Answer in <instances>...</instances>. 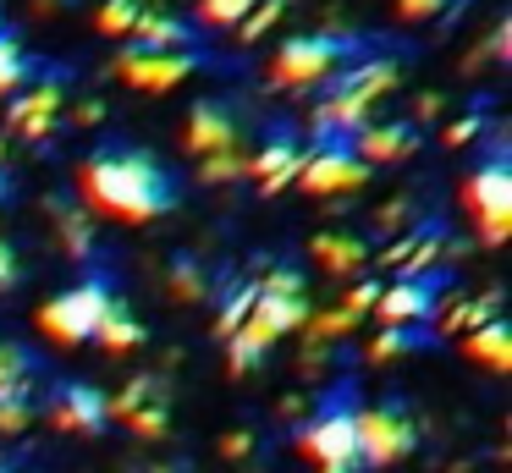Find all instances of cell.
Returning a JSON list of instances; mask_svg holds the SVG:
<instances>
[{"instance_id":"cell-1","label":"cell","mask_w":512,"mask_h":473,"mask_svg":"<svg viewBox=\"0 0 512 473\" xmlns=\"http://www.w3.org/2000/svg\"><path fill=\"white\" fill-rule=\"evenodd\" d=\"M78 187H83V204L100 209L111 220H144L166 215L177 204V187H171L166 165L144 149H111V154H89L78 171Z\"/></svg>"},{"instance_id":"cell-2","label":"cell","mask_w":512,"mask_h":473,"mask_svg":"<svg viewBox=\"0 0 512 473\" xmlns=\"http://www.w3.org/2000/svg\"><path fill=\"white\" fill-rule=\"evenodd\" d=\"M347 50H353V44L336 39V33H292V39H281L276 55H270V83L276 88H314V83L342 72Z\"/></svg>"},{"instance_id":"cell-3","label":"cell","mask_w":512,"mask_h":473,"mask_svg":"<svg viewBox=\"0 0 512 473\" xmlns=\"http://www.w3.org/2000/svg\"><path fill=\"white\" fill-rule=\"evenodd\" d=\"M353 440H358V462L369 468H391L419 446V424L408 418V407L380 402V407H353Z\"/></svg>"},{"instance_id":"cell-4","label":"cell","mask_w":512,"mask_h":473,"mask_svg":"<svg viewBox=\"0 0 512 473\" xmlns=\"http://www.w3.org/2000/svg\"><path fill=\"white\" fill-rule=\"evenodd\" d=\"M463 198L479 220V237H485L490 248H501L507 231H512V165L501 160V154H490V160L463 182Z\"/></svg>"},{"instance_id":"cell-5","label":"cell","mask_w":512,"mask_h":473,"mask_svg":"<svg viewBox=\"0 0 512 473\" xmlns=\"http://www.w3.org/2000/svg\"><path fill=\"white\" fill-rule=\"evenodd\" d=\"M369 182V165L353 154V143L342 138H320L314 149H303L298 165V187L314 198H331V193H353V187Z\"/></svg>"},{"instance_id":"cell-6","label":"cell","mask_w":512,"mask_h":473,"mask_svg":"<svg viewBox=\"0 0 512 473\" xmlns=\"http://www.w3.org/2000/svg\"><path fill=\"white\" fill-rule=\"evenodd\" d=\"M105 303H111V292H105L100 281H83V286H72V292H56L45 308H39V330H45L50 341H61V347L94 341V325H100Z\"/></svg>"},{"instance_id":"cell-7","label":"cell","mask_w":512,"mask_h":473,"mask_svg":"<svg viewBox=\"0 0 512 473\" xmlns=\"http://www.w3.org/2000/svg\"><path fill=\"white\" fill-rule=\"evenodd\" d=\"M199 50H122L111 61V72L122 77L127 88H144V94H166V88L188 83L193 72H199Z\"/></svg>"},{"instance_id":"cell-8","label":"cell","mask_w":512,"mask_h":473,"mask_svg":"<svg viewBox=\"0 0 512 473\" xmlns=\"http://www.w3.org/2000/svg\"><path fill=\"white\" fill-rule=\"evenodd\" d=\"M298 451L314 468H358V440H353V407H331L298 435Z\"/></svg>"},{"instance_id":"cell-9","label":"cell","mask_w":512,"mask_h":473,"mask_svg":"<svg viewBox=\"0 0 512 473\" xmlns=\"http://www.w3.org/2000/svg\"><path fill=\"white\" fill-rule=\"evenodd\" d=\"M105 413L122 418L127 429H138V435H166L171 418H166V391H160L155 374H133V380L122 385L116 396H105Z\"/></svg>"},{"instance_id":"cell-10","label":"cell","mask_w":512,"mask_h":473,"mask_svg":"<svg viewBox=\"0 0 512 473\" xmlns=\"http://www.w3.org/2000/svg\"><path fill=\"white\" fill-rule=\"evenodd\" d=\"M61 105H67V83H61V77H45V83H34L28 94H17V99H12L6 121H12L17 138L45 143L50 132H56V121H61Z\"/></svg>"},{"instance_id":"cell-11","label":"cell","mask_w":512,"mask_h":473,"mask_svg":"<svg viewBox=\"0 0 512 473\" xmlns=\"http://www.w3.org/2000/svg\"><path fill=\"white\" fill-rule=\"evenodd\" d=\"M375 325H424L435 314V275H397L375 297Z\"/></svg>"},{"instance_id":"cell-12","label":"cell","mask_w":512,"mask_h":473,"mask_svg":"<svg viewBox=\"0 0 512 473\" xmlns=\"http://www.w3.org/2000/svg\"><path fill=\"white\" fill-rule=\"evenodd\" d=\"M419 149V132H413V121H364V127L353 132V154L375 171V165H397L408 160V154Z\"/></svg>"},{"instance_id":"cell-13","label":"cell","mask_w":512,"mask_h":473,"mask_svg":"<svg viewBox=\"0 0 512 473\" xmlns=\"http://www.w3.org/2000/svg\"><path fill=\"white\" fill-rule=\"evenodd\" d=\"M182 138H188V149L199 154V160L204 154H226V149H243V121L226 105H193Z\"/></svg>"},{"instance_id":"cell-14","label":"cell","mask_w":512,"mask_h":473,"mask_svg":"<svg viewBox=\"0 0 512 473\" xmlns=\"http://www.w3.org/2000/svg\"><path fill=\"white\" fill-rule=\"evenodd\" d=\"M298 165H303V143L287 138V132H276L259 154H248V176H254L265 193H281V187L298 182Z\"/></svg>"},{"instance_id":"cell-15","label":"cell","mask_w":512,"mask_h":473,"mask_svg":"<svg viewBox=\"0 0 512 473\" xmlns=\"http://www.w3.org/2000/svg\"><path fill=\"white\" fill-rule=\"evenodd\" d=\"M50 418H56V429H78V435H100V429L111 424L105 396L94 391V385H67V391L56 396V407H50Z\"/></svg>"},{"instance_id":"cell-16","label":"cell","mask_w":512,"mask_h":473,"mask_svg":"<svg viewBox=\"0 0 512 473\" xmlns=\"http://www.w3.org/2000/svg\"><path fill=\"white\" fill-rule=\"evenodd\" d=\"M314 264L336 281H353V275L369 270V242L364 237H347V231H320L314 237Z\"/></svg>"},{"instance_id":"cell-17","label":"cell","mask_w":512,"mask_h":473,"mask_svg":"<svg viewBox=\"0 0 512 473\" xmlns=\"http://www.w3.org/2000/svg\"><path fill=\"white\" fill-rule=\"evenodd\" d=\"M127 39H133L138 50H193V22L171 17V11H160V6H144Z\"/></svg>"},{"instance_id":"cell-18","label":"cell","mask_w":512,"mask_h":473,"mask_svg":"<svg viewBox=\"0 0 512 473\" xmlns=\"http://www.w3.org/2000/svg\"><path fill=\"white\" fill-rule=\"evenodd\" d=\"M397 77H402V66L391 61V55H375V61H347L342 72H336V88H347V94L380 105V99L397 88Z\"/></svg>"},{"instance_id":"cell-19","label":"cell","mask_w":512,"mask_h":473,"mask_svg":"<svg viewBox=\"0 0 512 473\" xmlns=\"http://www.w3.org/2000/svg\"><path fill=\"white\" fill-rule=\"evenodd\" d=\"M369 99H358V94H347V88H331V94L314 105V132L320 138H347V132H358L369 121Z\"/></svg>"},{"instance_id":"cell-20","label":"cell","mask_w":512,"mask_h":473,"mask_svg":"<svg viewBox=\"0 0 512 473\" xmlns=\"http://www.w3.org/2000/svg\"><path fill=\"white\" fill-rule=\"evenodd\" d=\"M463 358L485 363L490 374H507L512 369V325L496 314V319H485L479 330H468V336H463Z\"/></svg>"},{"instance_id":"cell-21","label":"cell","mask_w":512,"mask_h":473,"mask_svg":"<svg viewBox=\"0 0 512 473\" xmlns=\"http://www.w3.org/2000/svg\"><path fill=\"white\" fill-rule=\"evenodd\" d=\"M94 341L100 347H111V352H133V347H144V325L133 319V308L127 303H105V314H100V325H94Z\"/></svg>"},{"instance_id":"cell-22","label":"cell","mask_w":512,"mask_h":473,"mask_svg":"<svg viewBox=\"0 0 512 473\" xmlns=\"http://www.w3.org/2000/svg\"><path fill=\"white\" fill-rule=\"evenodd\" d=\"M501 314V292H485V297H457L452 308L441 314V330L446 336H468V330H479L485 319Z\"/></svg>"},{"instance_id":"cell-23","label":"cell","mask_w":512,"mask_h":473,"mask_svg":"<svg viewBox=\"0 0 512 473\" xmlns=\"http://www.w3.org/2000/svg\"><path fill=\"white\" fill-rule=\"evenodd\" d=\"M430 347L424 325H380V336L369 341V363H391V358H408V352Z\"/></svg>"},{"instance_id":"cell-24","label":"cell","mask_w":512,"mask_h":473,"mask_svg":"<svg viewBox=\"0 0 512 473\" xmlns=\"http://www.w3.org/2000/svg\"><path fill=\"white\" fill-rule=\"evenodd\" d=\"M199 182H204V187H232V182H248V149L204 154V160H199Z\"/></svg>"},{"instance_id":"cell-25","label":"cell","mask_w":512,"mask_h":473,"mask_svg":"<svg viewBox=\"0 0 512 473\" xmlns=\"http://www.w3.org/2000/svg\"><path fill=\"white\" fill-rule=\"evenodd\" d=\"M28 380H34V352L17 347V341H0V396L6 391L28 396Z\"/></svg>"},{"instance_id":"cell-26","label":"cell","mask_w":512,"mask_h":473,"mask_svg":"<svg viewBox=\"0 0 512 473\" xmlns=\"http://www.w3.org/2000/svg\"><path fill=\"white\" fill-rule=\"evenodd\" d=\"M353 325H358V314H347V308H320V314L303 319V341H320V347H331V341H342Z\"/></svg>"},{"instance_id":"cell-27","label":"cell","mask_w":512,"mask_h":473,"mask_svg":"<svg viewBox=\"0 0 512 473\" xmlns=\"http://www.w3.org/2000/svg\"><path fill=\"white\" fill-rule=\"evenodd\" d=\"M56 231H61V242H67L72 259H89V248H94V226H89V215H83V209L56 204Z\"/></svg>"},{"instance_id":"cell-28","label":"cell","mask_w":512,"mask_h":473,"mask_svg":"<svg viewBox=\"0 0 512 473\" xmlns=\"http://www.w3.org/2000/svg\"><path fill=\"white\" fill-rule=\"evenodd\" d=\"M254 11V0H193V22L199 28H237Z\"/></svg>"},{"instance_id":"cell-29","label":"cell","mask_w":512,"mask_h":473,"mask_svg":"<svg viewBox=\"0 0 512 473\" xmlns=\"http://www.w3.org/2000/svg\"><path fill=\"white\" fill-rule=\"evenodd\" d=\"M138 11H144V0H100V11H94V28L111 33V39H127L138 22Z\"/></svg>"},{"instance_id":"cell-30","label":"cell","mask_w":512,"mask_h":473,"mask_svg":"<svg viewBox=\"0 0 512 473\" xmlns=\"http://www.w3.org/2000/svg\"><path fill=\"white\" fill-rule=\"evenodd\" d=\"M28 83V55L12 33H0V94H17Z\"/></svg>"},{"instance_id":"cell-31","label":"cell","mask_w":512,"mask_h":473,"mask_svg":"<svg viewBox=\"0 0 512 473\" xmlns=\"http://www.w3.org/2000/svg\"><path fill=\"white\" fill-rule=\"evenodd\" d=\"M281 11H287V0H254V11H248V17L237 22V39H243V44L265 39V33L281 22Z\"/></svg>"},{"instance_id":"cell-32","label":"cell","mask_w":512,"mask_h":473,"mask_svg":"<svg viewBox=\"0 0 512 473\" xmlns=\"http://www.w3.org/2000/svg\"><path fill=\"white\" fill-rule=\"evenodd\" d=\"M204 292H210V281H204L199 264H193V259L171 264V297H182V303H204Z\"/></svg>"},{"instance_id":"cell-33","label":"cell","mask_w":512,"mask_h":473,"mask_svg":"<svg viewBox=\"0 0 512 473\" xmlns=\"http://www.w3.org/2000/svg\"><path fill=\"white\" fill-rule=\"evenodd\" d=\"M28 396L23 391H6L0 396V435H17V429H28Z\"/></svg>"},{"instance_id":"cell-34","label":"cell","mask_w":512,"mask_h":473,"mask_svg":"<svg viewBox=\"0 0 512 473\" xmlns=\"http://www.w3.org/2000/svg\"><path fill=\"white\" fill-rule=\"evenodd\" d=\"M254 292H270V297H303V275L287 270V264H276V270L265 275V281L254 286Z\"/></svg>"},{"instance_id":"cell-35","label":"cell","mask_w":512,"mask_h":473,"mask_svg":"<svg viewBox=\"0 0 512 473\" xmlns=\"http://www.w3.org/2000/svg\"><path fill=\"white\" fill-rule=\"evenodd\" d=\"M248 308H254V286H243V292H232V303L221 308V325H215V336H232V330L248 319Z\"/></svg>"},{"instance_id":"cell-36","label":"cell","mask_w":512,"mask_h":473,"mask_svg":"<svg viewBox=\"0 0 512 473\" xmlns=\"http://www.w3.org/2000/svg\"><path fill=\"white\" fill-rule=\"evenodd\" d=\"M375 297H380V281H358L353 292L342 297V308H347V314H358V319H364L369 308H375Z\"/></svg>"},{"instance_id":"cell-37","label":"cell","mask_w":512,"mask_h":473,"mask_svg":"<svg viewBox=\"0 0 512 473\" xmlns=\"http://www.w3.org/2000/svg\"><path fill=\"white\" fill-rule=\"evenodd\" d=\"M397 11L408 22H424V17H441V11H452V0H397Z\"/></svg>"},{"instance_id":"cell-38","label":"cell","mask_w":512,"mask_h":473,"mask_svg":"<svg viewBox=\"0 0 512 473\" xmlns=\"http://www.w3.org/2000/svg\"><path fill=\"white\" fill-rule=\"evenodd\" d=\"M380 231H397V226H408V220H413V198H391V204L386 209H380Z\"/></svg>"},{"instance_id":"cell-39","label":"cell","mask_w":512,"mask_h":473,"mask_svg":"<svg viewBox=\"0 0 512 473\" xmlns=\"http://www.w3.org/2000/svg\"><path fill=\"white\" fill-rule=\"evenodd\" d=\"M479 132H485V121H479V116H463V121H452V127H446V143L457 149V143H474Z\"/></svg>"},{"instance_id":"cell-40","label":"cell","mask_w":512,"mask_h":473,"mask_svg":"<svg viewBox=\"0 0 512 473\" xmlns=\"http://www.w3.org/2000/svg\"><path fill=\"white\" fill-rule=\"evenodd\" d=\"M485 50H490V61H507L512 55V22H496V33L485 39Z\"/></svg>"},{"instance_id":"cell-41","label":"cell","mask_w":512,"mask_h":473,"mask_svg":"<svg viewBox=\"0 0 512 473\" xmlns=\"http://www.w3.org/2000/svg\"><path fill=\"white\" fill-rule=\"evenodd\" d=\"M221 451L226 457H248V451H254V435H248V429H232V435L221 440Z\"/></svg>"},{"instance_id":"cell-42","label":"cell","mask_w":512,"mask_h":473,"mask_svg":"<svg viewBox=\"0 0 512 473\" xmlns=\"http://www.w3.org/2000/svg\"><path fill=\"white\" fill-rule=\"evenodd\" d=\"M17 281V253H12V242H0V292Z\"/></svg>"},{"instance_id":"cell-43","label":"cell","mask_w":512,"mask_h":473,"mask_svg":"<svg viewBox=\"0 0 512 473\" xmlns=\"http://www.w3.org/2000/svg\"><path fill=\"white\" fill-rule=\"evenodd\" d=\"M100 116H105V105H100V99H83V105L72 110V121H78V127H94Z\"/></svg>"},{"instance_id":"cell-44","label":"cell","mask_w":512,"mask_h":473,"mask_svg":"<svg viewBox=\"0 0 512 473\" xmlns=\"http://www.w3.org/2000/svg\"><path fill=\"white\" fill-rule=\"evenodd\" d=\"M413 116H419V121L441 116V94H419V99H413Z\"/></svg>"},{"instance_id":"cell-45","label":"cell","mask_w":512,"mask_h":473,"mask_svg":"<svg viewBox=\"0 0 512 473\" xmlns=\"http://www.w3.org/2000/svg\"><path fill=\"white\" fill-rule=\"evenodd\" d=\"M61 6H72V0H34V17H50V11H61Z\"/></svg>"},{"instance_id":"cell-46","label":"cell","mask_w":512,"mask_h":473,"mask_svg":"<svg viewBox=\"0 0 512 473\" xmlns=\"http://www.w3.org/2000/svg\"><path fill=\"white\" fill-rule=\"evenodd\" d=\"M320 473H347V468H320Z\"/></svg>"},{"instance_id":"cell-47","label":"cell","mask_w":512,"mask_h":473,"mask_svg":"<svg viewBox=\"0 0 512 473\" xmlns=\"http://www.w3.org/2000/svg\"><path fill=\"white\" fill-rule=\"evenodd\" d=\"M0 165H6V149H0Z\"/></svg>"}]
</instances>
